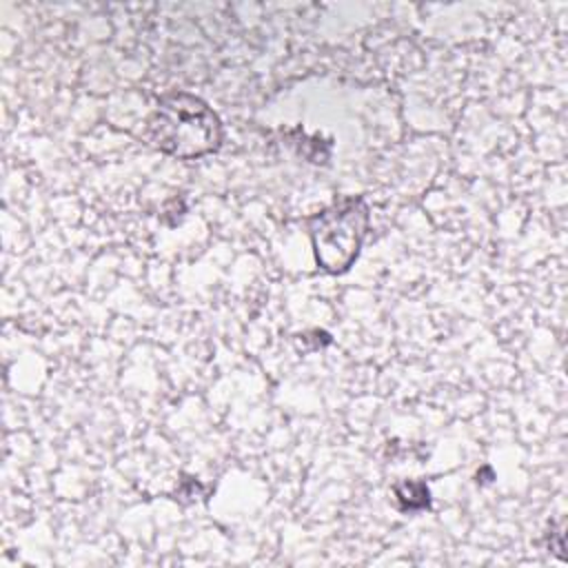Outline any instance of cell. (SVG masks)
Returning <instances> with one entry per match:
<instances>
[{
	"mask_svg": "<svg viewBox=\"0 0 568 568\" xmlns=\"http://www.w3.org/2000/svg\"><path fill=\"white\" fill-rule=\"evenodd\" d=\"M144 140L166 155L193 160L217 151L222 124L215 111L197 95L175 91L164 95L146 118Z\"/></svg>",
	"mask_w": 568,
	"mask_h": 568,
	"instance_id": "1",
	"label": "cell"
},
{
	"mask_svg": "<svg viewBox=\"0 0 568 568\" xmlns=\"http://www.w3.org/2000/svg\"><path fill=\"white\" fill-rule=\"evenodd\" d=\"M368 229V206L362 197H342L308 217L315 262L331 275L346 273L359 257Z\"/></svg>",
	"mask_w": 568,
	"mask_h": 568,
	"instance_id": "2",
	"label": "cell"
},
{
	"mask_svg": "<svg viewBox=\"0 0 568 568\" xmlns=\"http://www.w3.org/2000/svg\"><path fill=\"white\" fill-rule=\"evenodd\" d=\"M395 499L402 510H422L430 506L428 488L422 481H402L395 486Z\"/></svg>",
	"mask_w": 568,
	"mask_h": 568,
	"instance_id": "3",
	"label": "cell"
}]
</instances>
